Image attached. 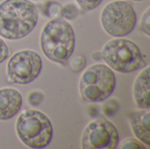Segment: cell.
Wrapping results in <instances>:
<instances>
[{
    "instance_id": "6da1fadb",
    "label": "cell",
    "mask_w": 150,
    "mask_h": 149,
    "mask_svg": "<svg viewBox=\"0 0 150 149\" xmlns=\"http://www.w3.org/2000/svg\"><path fill=\"white\" fill-rule=\"evenodd\" d=\"M39 14L30 0H4L0 4V36L16 40L28 35L36 26Z\"/></svg>"
},
{
    "instance_id": "7a4b0ae2",
    "label": "cell",
    "mask_w": 150,
    "mask_h": 149,
    "mask_svg": "<svg viewBox=\"0 0 150 149\" xmlns=\"http://www.w3.org/2000/svg\"><path fill=\"white\" fill-rule=\"evenodd\" d=\"M43 54L50 61L64 64L75 49V32L71 25L60 17L49 20L42 28L40 38Z\"/></svg>"
},
{
    "instance_id": "3957f363",
    "label": "cell",
    "mask_w": 150,
    "mask_h": 149,
    "mask_svg": "<svg viewBox=\"0 0 150 149\" xmlns=\"http://www.w3.org/2000/svg\"><path fill=\"white\" fill-rule=\"evenodd\" d=\"M16 133L20 141L30 148H44L53 139V126L48 117L37 110L23 112L16 121Z\"/></svg>"
},
{
    "instance_id": "277c9868",
    "label": "cell",
    "mask_w": 150,
    "mask_h": 149,
    "mask_svg": "<svg viewBox=\"0 0 150 149\" xmlns=\"http://www.w3.org/2000/svg\"><path fill=\"white\" fill-rule=\"evenodd\" d=\"M101 56L108 67L119 73H132L146 66L139 47L132 40L121 37L106 42Z\"/></svg>"
},
{
    "instance_id": "5b68a950",
    "label": "cell",
    "mask_w": 150,
    "mask_h": 149,
    "mask_svg": "<svg viewBox=\"0 0 150 149\" xmlns=\"http://www.w3.org/2000/svg\"><path fill=\"white\" fill-rule=\"evenodd\" d=\"M116 77L112 69L104 64H94L82 75L79 91L82 97L90 103H99L107 99L114 91Z\"/></svg>"
},
{
    "instance_id": "8992f818",
    "label": "cell",
    "mask_w": 150,
    "mask_h": 149,
    "mask_svg": "<svg viewBox=\"0 0 150 149\" xmlns=\"http://www.w3.org/2000/svg\"><path fill=\"white\" fill-rule=\"evenodd\" d=\"M100 20L105 32L112 37L120 38L128 35L134 29L137 15L129 2L114 0L103 8Z\"/></svg>"
},
{
    "instance_id": "52a82bcc",
    "label": "cell",
    "mask_w": 150,
    "mask_h": 149,
    "mask_svg": "<svg viewBox=\"0 0 150 149\" xmlns=\"http://www.w3.org/2000/svg\"><path fill=\"white\" fill-rule=\"evenodd\" d=\"M42 68V60L33 50L16 52L8 61L6 73L8 79L18 84H28L34 81Z\"/></svg>"
},
{
    "instance_id": "ba28073f",
    "label": "cell",
    "mask_w": 150,
    "mask_h": 149,
    "mask_svg": "<svg viewBox=\"0 0 150 149\" xmlns=\"http://www.w3.org/2000/svg\"><path fill=\"white\" fill-rule=\"evenodd\" d=\"M120 135L115 126L105 119H96L84 129L82 135V148L115 149Z\"/></svg>"
},
{
    "instance_id": "9c48e42d",
    "label": "cell",
    "mask_w": 150,
    "mask_h": 149,
    "mask_svg": "<svg viewBox=\"0 0 150 149\" xmlns=\"http://www.w3.org/2000/svg\"><path fill=\"white\" fill-rule=\"evenodd\" d=\"M20 92L12 88L0 89V120L12 119L22 106Z\"/></svg>"
},
{
    "instance_id": "30bf717a",
    "label": "cell",
    "mask_w": 150,
    "mask_h": 149,
    "mask_svg": "<svg viewBox=\"0 0 150 149\" xmlns=\"http://www.w3.org/2000/svg\"><path fill=\"white\" fill-rule=\"evenodd\" d=\"M129 120L135 137L144 145L150 146L149 109H142L130 112Z\"/></svg>"
},
{
    "instance_id": "8fae6325",
    "label": "cell",
    "mask_w": 150,
    "mask_h": 149,
    "mask_svg": "<svg viewBox=\"0 0 150 149\" xmlns=\"http://www.w3.org/2000/svg\"><path fill=\"white\" fill-rule=\"evenodd\" d=\"M149 90V67H146L138 75L134 84V98L139 108H150Z\"/></svg>"
},
{
    "instance_id": "7c38bea8",
    "label": "cell",
    "mask_w": 150,
    "mask_h": 149,
    "mask_svg": "<svg viewBox=\"0 0 150 149\" xmlns=\"http://www.w3.org/2000/svg\"><path fill=\"white\" fill-rule=\"evenodd\" d=\"M62 6L59 3L55 1H48L45 4L44 8V14H46L47 17L54 18H58L61 15Z\"/></svg>"
},
{
    "instance_id": "4fadbf2b",
    "label": "cell",
    "mask_w": 150,
    "mask_h": 149,
    "mask_svg": "<svg viewBox=\"0 0 150 149\" xmlns=\"http://www.w3.org/2000/svg\"><path fill=\"white\" fill-rule=\"evenodd\" d=\"M79 14L78 9L76 8V5L72 4H69L63 8H62L61 11V15L63 18H66L68 20H73L77 18Z\"/></svg>"
},
{
    "instance_id": "5bb4252c",
    "label": "cell",
    "mask_w": 150,
    "mask_h": 149,
    "mask_svg": "<svg viewBox=\"0 0 150 149\" xmlns=\"http://www.w3.org/2000/svg\"><path fill=\"white\" fill-rule=\"evenodd\" d=\"M118 148L120 149H128V148H134V149H145L146 147L143 145L142 142L133 139V138H129L125 140L124 141H122L120 143V145H118L117 147Z\"/></svg>"
},
{
    "instance_id": "9a60e30c",
    "label": "cell",
    "mask_w": 150,
    "mask_h": 149,
    "mask_svg": "<svg viewBox=\"0 0 150 149\" xmlns=\"http://www.w3.org/2000/svg\"><path fill=\"white\" fill-rule=\"evenodd\" d=\"M85 66H86V59L83 55H77L74 57L70 63L71 69L74 72L82 71L85 68Z\"/></svg>"
},
{
    "instance_id": "2e32d148",
    "label": "cell",
    "mask_w": 150,
    "mask_h": 149,
    "mask_svg": "<svg viewBox=\"0 0 150 149\" xmlns=\"http://www.w3.org/2000/svg\"><path fill=\"white\" fill-rule=\"evenodd\" d=\"M83 11H91L97 8L103 0H76Z\"/></svg>"
},
{
    "instance_id": "e0dca14e",
    "label": "cell",
    "mask_w": 150,
    "mask_h": 149,
    "mask_svg": "<svg viewBox=\"0 0 150 149\" xmlns=\"http://www.w3.org/2000/svg\"><path fill=\"white\" fill-rule=\"evenodd\" d=\"M150 9L148 8L146 10V11L144 12V14L142 15V21H141V28L143 31V32L147 35L150 36Z\"/></svg>"
},
{
    "instance_id": "ac0fdd59",
    "label": "cell",
    "mask_w": 150,
    "mask_h": 149,
    "mask_svg": "<svg viewBox=\"0 0 150 149\" xmlns=\"http://www.w3.org/2000/svg\"><path fill=\"white\" fill-rule=\"evenodd\" d=\"M44 99V94L41 91H32L28 95V102L33 106L39 105Z\"/></svg>"
},
{
    "instance_id": "d6986e66",
    "label": "cell",
    "mask_w": 150,
    "mask_h": 149,
    "mask_svg": "<svg viewBox=\"0 0 150 149\" xmlns=\"http://www.w3.org/2000/svg\"><path fill=\"white\" fill-rule=\"evenodd\" d=\"M9 56V48L3 39L0 38V64L3 63Z\"/></svg>"
},
{
    "instance_id": "ffe728a7",
    "label": "cell",
    "mask_w": 150,
    "mask_h": 149,
    "mask_svg": "<svg viewBox=\"0 0 150 149\" xmlns=\"http://www.w3.org/2000/svg\"><path fill=\"white\" fill-rule=\"evenodd\" d=\"M119 109V106L115 107V104L113 105V106H111V104H110V101L107 102L105 105H104V112H105V114L107 116H112L113 115L114 113H116V112L118 111Z\"/></svg>"
},
{
    "instance_id": "44dd1931",
    "label": "cell",
    "mask_w": 150,
    "mask_h": 149,
    "mask_svg": "<svg viewBox=\"0 0 150 149\" xmlns=\"http://www.w3.org/2000/svg\"><path fill=\"white\" fill-rule=\"evenodd\" d=\"M92 57H93L95 60L99 61V60L102 58V56H101V53H95V54H92Z\"/></svg>"
},
{
    "instance_id": "7402d4cb",
    "label": "cell",
    "mask_w": 150,
    "mask_h": 149,
    "mask_svg": "<svg viewBox=\"0 0 150 149\" xmlns=\"http://www.w3.org/2000/svg\"><path fill=\"white\" fill-rule=\"evenodd\" d=\"M132 1H135V2H140V1H143V0H132Z\"/></svg>"
}]
</instances>
